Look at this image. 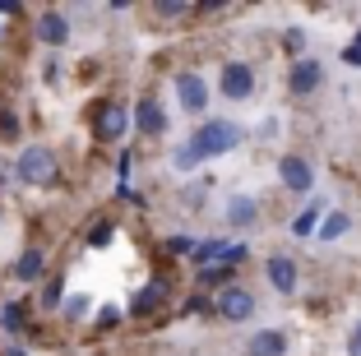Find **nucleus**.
Returning <instances> with one entry per match:
<instances>
[{
	"instance_id": "nucleus-1",
	"label": "nucleus",
	"mask_w": 361,
	"mask_h": 356,
	"mask_svg": "<svg viewBox=\"0 0 361 356\" xmlns=\"http://www.w3.org/2000/svg\"><path fill=\"white\" fill-rule=\"evenodd\" d=\"M241 144V130L232 125V121H204L200 130H195V139H190V153L200 157H223V153H232V148Z\"/></svg>"
},
{
	"instance_id": "nucleus-2",
	"label": "nucleus",
	"mask_w": 361,
	"mask_h": 356,
	"mask_svg": "<svg viewBox=\"0 0 361 356\" xmlns=\"http://www.w3.org/2000/svg\"><path fill=\"white\" fill-rule=\"evenodd\" d=\"M14 176H19L23 185H51V180L61 176V162H56V153L47 144H28L19 153V162H14Z\"/></svg>"
},
{
	"instance_id": "nucleus-3",
	"label": "nucleus",
	"mask_w": 361,
	"mask_h": 356,
	"mask_svg": "<svg viewBox=\"0 0 361 356\" xmlns=\"http://www.w3.org/2000/svg\"><path fill=\"white\" fill-rule=\"evenodd\" d=\"M126 130H130V111H126L121 102H102V106L93 111V135L102 139V144H116Z\"/></svg>"
},
{
	"instance_id": "nucleus-4",
	"label": "nucleus",
	"mask_w": 361,
	"mask_h": 356,
	"mask_svg": "<svg viewBox=\"0 0 361 356\" xmlns=\"http://www.w3.org/2000/svg\"><path fill=\"white\" fill-rule=\"evenodd\" d=\"M176 97H180V111L200 116L204 106H209V84H204V74L180 70V74H176Z\"/></svg>"
},
{
	"instance_id": "nucleus-5",
	"label": "nucleus",
	"mask_w": 361,
	"mask_h": 356,
	"mask_svg": "<svg viewBox=\"0 0 361 356\" xmlns=\"http://www.w3.org/2000/svg\"><path fill=\"white\" fill-rule=\"evenodd\" d=\"M218 310H223V319H232V324H241V319H250L255 314V296L245 292V287H223V296H218Z\"/></svg>"
},
{
	"instance_id": "nucleus-6",
	"label": "nucleus",
	"mask_w": 361,
	"mask_h": 356,
	"mask_svg": "<svg viewBox=\"0 0 361 356\" xmlns=\"http://www.w3.org/2000/svg\"><path fill=\"white\" fill-rule=\"evenodd\" d=\"M278 180H283L287 190H310V185H315V167H310L306 157L287 153L283 162H278Z\"/></svg>"
},
{
	"instance_id": "nucleus-7",
	"label": "nucleus",
	"mask_w": 361,
	"mask_h": 356,
	"mask_svg": "<svg viewBox=\"0 0 361 356\" xmlns=\"http://www.w3.org/2000/svg\"><path fill=\"white\" fill-rule=\"evenodd\" d=\"M223 93L232 97V102L250 97V93H255V70H250V65H241V61L223 65Z\"/></svg>"
},
{
	"instance_id": "nucleus-8",
	"label": "nucleus",
	"mask_w": 361,
	"mask_h": 356,
	"mask_svg": "<svg viewBox=\"0 0 361 356\" xmlns=\"http://www.w3.org/2000/svg\"><path fill=\"white\" fill-rule=\"evenodd\" d=\"M167 292H171V283H167V278H153V283H144V287H139V296L130 301V314H135V319L153 314L162 301H167Z\"/></svg>"
},
{
	"instance_id": "nucleus-9",
	"label": "nucleus",
	"mask_w": 361,
	"mask_h": 356,
	"mask_svg": "<svg viewBox=\"0 0 361 356\" xmlns=\"http://www.w3.org/2000/svg\"><path fill=\"white\" fill-rule=\"evenodd\" d=\"M319 84H324V70H319V61H297V65H292V74H287V88H292L297 97L315 93Z\"/></svg>"
},
{
	"instance_id": "nucleus-10",
	"label": "nucleus",
	"mask_w": 361,
	"mask_h": 356,
	"mask_svg": "<svg viewBox=\"0 0 361 356\" xmlns=\"http://www.w3.org/2000/svg\"><path fill=\"white\" fill-rule=\"evenodd\" d=\"M37 42H47V47H65V42H70V19H65L61 10L37 14Z\"/></svg>"
},
{
	"instance_id": "nucleus-11",
	"label": "nucleus",
	"mask_w": 361,
	"mask_h": 356,
	"mask_svg": "<svg viewBox=\"0 0 361 356\" xmlns=\"http://www.w3.org/2000/svg\"><path fill=\"white\" fill-rule=\"evenodd\" d=\"M264 273H269V283H274L283 296H287V292H297V264L287 259V254H274V259L264 264Z\"/></svg>"
},
{
	"instance_id": "nucleus-12",
	"label": "nucleus",
	"mask_w": 361,
	"mask_h": 356,
	"mask_svg": "<svg viewBox=\"0 0 361 356\" xmlns=\"http://www.w3.org/2000/svg\"><path fill=\"white\" fill-rule=\"evenodd\" d=\"M287 352V338L278 329H259L250 343H245V356H283Z\"/></svg>"
},
{
	"instance_id": "nucleus-13",
	"label": "nucleus",
	"mask_w": 361,
	"mask_h": 356,
	"mask_svg": "<svg viewBox=\"0 0 361 356\" xmlns=\"http://www.w3.org/2000/svg\"><path fill=\"white\" fill-rule=\"evenodd\" d=\"M135 125H139V135H162V130H167V116H162L158 102L144 97V102L135 106Z\"/></svg>"
},
{
	"instance_id": "nucleus-14",
	"label": "nucleus",
	"mask_w": 361,
	"mask_h": 356,
	"mask_svg": "<svg viewBox=\"0 0 361 356\" xmlns=\"http://www.w3.org/2000/svg\"><path fill=\"white\" fill-rule=\"evenodd\" d=\"M42 273H47V254L42 250H23L19 259H14V278H19V283H37Z\"/></svg>"
},
{
	"instance_id": "nucleus-15",
	"label": "nucleus",
	"mask_w": 361,
	"mask_h": 356,
	"mask_svg": "<svg viewBox=\"0 0 361 356\" xmlns=\"http://www.w3.org/2000/svg\"><path fill=\"white\" fill-rule=\"evenodd\" d=\"M255 218H259V204L250 200V195H236V200H227V222H236V227H250Z\"/></svg>"
},
{
	"instance_id": "nucleus-16",
	"label": "nucleus",
	"mask_w": 361,
	"mask_h": 356,
	"mask_svg": "<svg viewBox=\"0 0 361 356\" xmlns=\"http://www.w3.org/2000/svg\"><path fill=\"white\" fill-rule=\"evenodd\" d=\"M319 218H324V200H310L306 209L297 213V222H292V231H297V236H310V231L319 227Z\"/></svg>"
},
{
	"instance_id": "nucleus-17",
	"label": "nucleus",
	"mask_w": 361,
	"mask_h": 356,
	"mask_svg": "<svg viewBox=\"0 0 361 356\" xmlns=\"http://www.w3.org/2000/svg\"><path fill=\"white\" fill-rule=\"evenodd\" d=\"M0 329H5V333H23V305L19 301L0 305Z\"/></svg>"
},
{
	"instance_id": "nucleus-18",
	"label": "nucleus",
	"mask_w": 361,
	"mask_h": 356,
	"mask_svg": "<svg viewBox=\"0 0 361 356\" xmlns=\"http://www.w3.org/2000/svg\"><path fill=\"white\" fill-rule=\"evenodd\" d=\"M343 231H348V213H324V222H319V241H338Z\"/></svg>"
},
{
	"instance_id": "nucleus-19",
	"label": "nucleus",
	"mask_w": 361,
	"mask_h": 356,
	"mask_svg": "<svg viewBox=\"0 0 361 356\" xmlns=\"http://www.w3.org/2000/svg\"><path fill=\"white\" fill-rule=\"evenodd\" d=\"M223 245H227V241H200V245L190 250V259L209 269V264H218V254H223Z\"/></svg>"
},
{
	"instance_id": "nucleus-20",
	"label": "nucleus",
	"mask_w": 361,
	"mask_h": 356,
	"mask_svg": "<svg viewBox=\"0 0 361 356\" xmlns=\"http://www.w3.org/2000/svg\"><path fill=\"white\" fill-rule=\"evenodd\" d=\"M227 278H232V269H223V264H209V269L200 273V287H227Z\"/></svg>"
},
{
	"instance_id": "nucleus-21",
	"label": "nucleus",
	"mask_w": 361,
	"mask_h": 356,
	"mask_svg": "<svg viewBox=\"0 0 361 356\" xmlns=\"http://www.w3.org/2000/svg\"><path fill=\"white\" fill-rule=\"evenodd\" d=\"M245 254H250V250H245V241H241V245L227 241V245H223V254H218V264H223V269H232V264H245Z\"/></svg>"
},
{
	"instance_id": "nucleus-22",
	"label": "nucleus",
	"mask_w": 361,
	"mask_h": 356,
	"mask_svg": "<svg viewBox=\"0 0 361 356\" xmlns=\"http://www.w3.org/2000/svg\"><path fill=\"white\" fill-rule=\"evenodd\" d=\"M111 236H116V227H111V222H97V227L88 231V245H106Z\"/></svg>"
},
{
	"instance_id": "nucleus-23",
	"label": "nucleus",
	"mask_w": 361,
	"mask_h": 356,
	"mask_svg": "<svg viewBox=\"0 0 361 356\" xmlns=\"http://www.w3.org/2000/svg\"><path fill=\"white\" fill-rule=\"evenodd\" d=\"M171 162H176V171H190L200 157H195V153H190V144H185V148H176V153H171Z\"/></svg>"
},
{
	"instance_id": "nucleus-24",
	"label": "nucleus",
	"mask_w": 361,
	"mask_h": 356,
	"mask_svg": "<svg viewBox=\"0 0 361 356\" xmlns=\"http://www.w3.org/2000/svg\"><path fill=\"white\" fill-rule=\"evenodd\" d=\"M121 324V310L116 305H102V310H97V329H116Z\"/></svg>"
},
{
	"instance_id": "nucleus-25",
	"label": "nucleus",
	"mask_w": 361,
	"mask_h": 356,
	"mask_svg": "<svg viewBox=\"0 0 361 356\" xmlns=\"http://www.w3.org/2000/svg\"><path fill=\"white\" fill-rule=\"evenodd\" d=\"M343 61H348V65H357V70H361V28H357V37H352V42L343 47Z\"/></svg>"
},
{
	"instance_id": "nucleus-26",
	"label": "nucleus",
	"mask_w": 361,
	"mask_h": 356,
	"mask_svg": "<svg viewBox=\"0 0 361 356\" xmlns=\"http://www.w3.org/2000/svg\"><path fill=\"white\" fill-rule=\"evenodd\" d=\"M61 292H65V287H61V278H51V283L42 287V305H61Z\"/></svg>"
},
{
	"instance_id": "nucleus-27",
	"label": "nucleus",
	"mask_w": 361,
	"mask_h": 356,
	"mask_svg": "<svg viewBox=\"0 0 361 356\" xmlns=\"http://www.w3.org/2000/svg\"><path fill=\"white\" fill-rule=\"evenodd\" d=\"M162 250H171V254H190V250H195V241H190V236H171Z\"/></svg>"
},
{
	"instance_id": "nucleus-28",
	"label": "nucleus",
	"mask_w": 361,
	"mask_h": 356,
	"mask_svg": "<svg viewBox=\"0 0 361 356\" xmlns=\"http://www.w3.org/2000/svg\"><path fill=\"white\" fill-rule=\"evenodd\" d=\"M88 314V296H75V301H65V319H79Z\"/></svg>"
},
{
	"instance_id": "nucleus-29",
	"label": "nucleus",
	"mask_w": 361,
	"mask_h": 356,
	"mask_svg": "<svg viewBox=\"0 0 361 356\" xmlns=\"http://www.w3.org/2000/svg\"><path fill=\"white\" fill-rule=\"evenodd\" d=\"M0 135H5V139L19 135V121H14V111H0Z\"/></svg>"
},
{
	"instance_id": "nucleus-30",
	"label": "nucleus",
	"mask_w": 361,
	"mask_h": 356,
	"mask_svg": "<svg viewBox=\"0 0 361 356\" xmlns=\"http://www.w3.org/2000/svg\"><path fill=\"white\" fill-rule=\"evenodd\" d=\"M162 19H180V14H190V5H180V0H171V5H158Z\"/></svg>"
},
{
	"instance_id": "nucleus-31",
	"label": "nucleus",
	"mask_w": 361,
	"mask_h": 356,
	"mask_svg": "<svg viewBox=\"0 0 361 356\" xmlns=\"http://www.w3.org/2000/svg\"><path fill=\"white\" fill-rule=\"evenodd\" d=\"M185 314H209V301H204V296H190V301H185Z\"/></svg>"
},
{
	"instance_id": "nucleus-32",
	"label": "nucleus",
	"mask_w": 361,
	"mask_h": 356,
	"mask_svg": "<svg viewBox=\"0 0 361 356\" xmlns=\"http://www.w3.org/2000/svg\"><path fill=\"white\" fill-rule=\"evenodd\" d=\"M0 14H5V19H19L23 5H14V0H0Z\"/></svg>"
},
{
	"instance_id": "nucleus-33",
	"label": "nucleus",
	"mask_w": 361,
	"mask_h": 356,
	"mask_svg": "<svg viewBox=\"0 0 361 356\" xmlns=\"http://www.w3.org/2000/svg\"><path fill=\"white\" fill-rule=\"evenodd\" d=\"M301 47H306V37H301V32L292 28V32H287V51H301Z\"/></svg>"
},
{
	"instance_id": "nucleus-34",
	"label": "nucleus",
	"mask_w": 361,
	"mask_h": 356,
	"mask_svg": "<svg viewBox=\"0 0 361 356\" xmlns=\"http://www.w3.org/2000/svg\"><path fill=\"white\" fill-rule=\"evenodd\" d=\"M348 356H361V324L352 329V347H348Z\"/></svg>"
},
{
	"instance_id": "nucleus-35",
	"label": "nucleus",
	"mask_w": 361,
	"mask_h": 356,
	"mask_svg": "<svg viewBox=\"0 0 361 356\" xmlns=\"http://www.w3.org/2000/svg\"><path fill=\"white\" fill-rule=\"evenodd\" d=\"M0 356H28V352H23V347H5V352H0Z\"/></svg>"
}]
</instances>
